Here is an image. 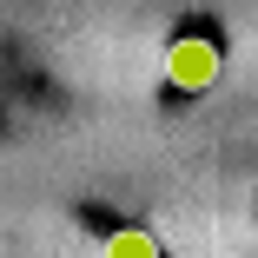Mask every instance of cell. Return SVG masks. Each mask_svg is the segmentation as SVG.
<instances>
[{
  "label": "cell",
  "instance_id": "cell-2",
  "mask_svg": "<svg viewBox=\"0 0 258 258\" xmlns=\"http://www.w3.org/2000/svg\"><path fill=\"white\" fill-rule=\"evenodd\" d=\"M106 258H159V245H152V232H133L126 225V232L106 238Z\"/></svg>",
  "mask_w": 258,
  "mask_h": 258
},
{
  "label": "cell",
  "instance_id": "cell-1",
  "mask_svg": "<svg viewBox=\"0 0 258 258\" xmlns=\"http://www.w3.org/2000/svg\"><path fill=\"white\" fill-rule=\"evenodd\" d=\"M166 80H172L179 93H205V86L219 80V46L205 40V33L172 40V53H166Z\"/></svg>",
  "mask_w": 258,
  "mask_h": 258
}]
</instances>
